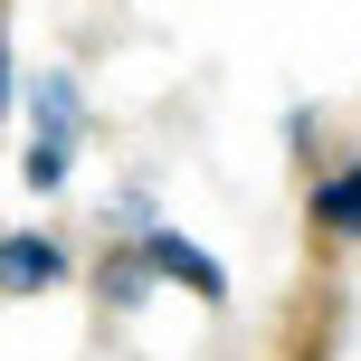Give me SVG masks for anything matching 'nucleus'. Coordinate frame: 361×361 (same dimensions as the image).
Returning <instances> with one entry per match:
<instances>
[{"label":"nucleus","instance_id":"f257e3e1","mask_svg":"<svg viewBox=\"0 0 361 361\" xmlns=\"http://www.w3.org/2000/svg\"><path fill=\"white\" fill-rule=\"evenodd\" d=\"M29 124H38V143H29V180L48 190V180H67V152H76V76H38Z\"/></svg>","mask_w":361,"mask_h":361},{"label":"nucleus","instance_id":"f03ea898","mask_svg":"<svg viewBox=\"0 0 361 361\" xmlns=\"http://www.w3.org/2000/svg\"><path fill=\"white\" fill-rule=\"evenodd\" d=\"M0 267H10V295L57 286V247H48V238H10V247H0Z\"/></svg>","mask_w":361,"mask_h":361},{"label":"nucleus","instance_id":"7ed1b4c3","mask_svg":"<svg viewBox=\"0 0 361 361\" xmlns=\"http://www.w3.org/2000/svg\"><path fill=\"white\" fill-rule=\"evenodd\" d=\"M152 267H171L190 295H219V267H209L200 247H180V238H152Z\"/></svg>","mask_w":361,"mask_h":361},{"label":"nucleus","instance_id":"20e7f679","mask_svg":"<svg viewBox=\"0 0 361 361\" xmlns=\"http://www.w3.org/2000/svg\"><path fill=\"white\" fill-rule=\"evenodd\" d=\"M314 209H324V228H343V238H361V171H333Z\"/></svg>","mask_w":361,"mask_h":361}]
</instances>
